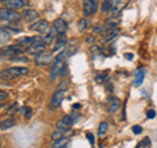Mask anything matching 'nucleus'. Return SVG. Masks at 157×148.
I'll return each mask as SVG.
<instances>
[{
  "label": "nucleus",
  "mask_w": 157,
  "mask_h": 148,
  "mask_svg": "<svg viewBox=\"0 0 157 148\" xmlns=\"http://www.w3.org/2000/svg\"><path fill=\"white\" fill-rule=\"evenodd\" d=\"M126 6L127 0H104L101 9L104 13H110V17H118Z\"/></svg>",
  "instance_id": "obj_1"
},
{
  "label": "nucleus",
  "mask_w": 157,
  "mask_h": 148,
  "mask_svg": "<svg viewBox=\"0 0 157 148\" xmlns=\"http://www.w3.org/2000/svg\"><path fill=\"white\" fill-rule=\"evenodd\" d=\"M29 73V70L26 67H9L7 70L2 71L0 73V77L4 79V80H14L20 76H25Z\"/></svg>",
  "instance_id": "obj_2"
},
{
  "label": "nucleus",
  "mask_w": 157,
  "mask_h": 148,
  "mask_svg": "<svg viewBox=\"0 0 157 148\" xmlns=\"http://www.w3.org/2000/svg\"><path fill=\"white\" fill-rule=\"evenodd\" d=\"M0 20L4 22H11V24H16L21 21V14L18 12L13 11V9H8V8H2L0 9Z\"/></svg>",
  "instance_id": "obj_3"
},
{
  "label": "nucleus",
  "mask_w": 157,
  "mask_h": 148,
  "mask_svg": "<svg viewBox=\"0 0 157 148\" xmlns=\"http://www.w3.org/2000/svg\"><path fill=\"white\" fill-rule=\"evenodd\" d=\"M77 50H78V47L76 45L75 39H72V41L68 43V46L64 49V50H63L62 53H59V55L56 56V59H58V60H66L67 58H70V56L73 55V54H76Z\"/></svg>",
  "instance_id": "obj_4"
},
{
  "label": "nucleus",
  "mask_w": 157,
  "mask_h": 148,
  "mask_svg": "<svg viewBox=\"0 0 157 148\" xmlns=\"http://www.w3.org/2000/svg\"><path fill=\"white\" fill-rule=\"evenodd\" d=\"M30 29L34 32H38L39 34H42V36H45V34H47L51 30V25L48 24V21H46V20H38V21L32 24Z\"/></svg>",
  "instance_id": "obj_5"
},
{
  "label": "nucleus",
  "mask_w": 157,
  "mask_h": 148,
  "mask_svg": "<svg viewBox=\"0 0 157 148\" xmlns=\"http://www.w3.org/2000/svg\"><path fill=\"white\" fill-rule=\"evenodd\" d=\"M24 51V47H21L20 45H9V46H6L2 50V55L3 56H7V58H14L17 54H21Z\"/></svg>",
  "instance_id": "obj_6"
},
{
  "label": "nucleus",
  "mask_w": 157,
  "mask_h": 148,
  "mask_svg": "<svg viewBox=\"0 0 157 148\" xmlns=\"http://www.w3.org/2000/svg\"><path fill=\"white\" fill-rule=\"evenodd\" d=\"M64 95H66V91H62V89H56L55 93L52 95V98H51V102H50V109L51 110H55L60 106V103L64 98Z\"/></svg>",
  "instance_id": "obj_7"
},
{
  "label": "nucleus",
  "mask_w": 157,
  "mask_h": 148,
  "mask_svg": "<svg viewBox=\"0 0 157 148\" xmlns=\"http://www.w3.org/2000/svg\"><path fill=\"white\" fill-rule=\"evenodd\" d=\"M51 58H52V53L50 51H42L41 54H38L34 58V63L37 66H45V64H48L51 62Z\"/></svg>",
  "instance_id": "obj_8"
},
{
  "label": "nucleus",
  "mask_w": 157,
  "mask_h": 148,
  "mask_svg": "<svg viewBox=\"0 0 157 148\" xmlns=\"http://www.w3.org/2000/svg\"><path fill=\"white\" fill-rule=\"evenodd\" d=\"M45 47H46V43L42 41V38L39 39V41L34 42L33 45H30L28 49H26V53L29 54H33V55H38V54H41L42 51H45Z\"/></svg>",
  "instance_id": "obj_9"
},
{
  "label": "nucleus",
  "mask_w": 157,
  "mask_h": 148,
  "mask_svg": "<svg viewBox=\"0 0 157 148\" xmlns=\"http://www.w3.org/2000/svg\"><path fill=\"white\" fill-rule=\"evenodd\" d=\"M98 3L97 0H84V14L85 16H92L97 12Z\"/></svg>",
  "instance_id": "obj_10"
},
{
  "label": "nucleus",
  "mask_w": 157,
  "mask_h": 148,
  "mask_svg": "<svg viewBox=\"0 0 157 148\" xmlns=\"http://www.w3.org/2000/svg\"><path fill=\"white\" fill-rule=\"evenodd\" d=\"M64 60H58L52 64V68H51V72H50V79H56L58 76H60V73L63 71V68H64Z\"/></svg>",
  "instance_id": "obj_11"
},
{
  "label": "nucleus",
  "mask_w": 157,
  "mask_h": 148,
  "mask_svg": "<svg viewBox=\"0 0 157 148\" xmlns=\"http://www.w3.org/2000/svg\"><path fill=\"white\" fill-rule=\"evenodd\" d=\"M145 73H147V70H145V68H143V67H139L135 71V79H134V87L135 88H139L141 84H143Z\"/></svg>",
  "instance_id": "obj_12"
},
{
  "label": "nucleus",
  "mask_w": 157,
  "mask_h": 148,
  "mask_svg": "<svg viewBox=\"0 0 157 148\" xmlns=\"http://www.w3.org/2000/svg\"><path fill=\"white\" fill-rule=\"evenodd\" d=\"M2 4L8 9L17 11V9L24 7V0H2Z\"/></svg>",
  "instance_id": "obj_13"
},
{
  "label": "nucleus",
  "mask_w": 157,
  "mask_h": 148,
  "mask_svg": "<svg viewBox=\"0 0 157 148\" xmlns=\"http://www.w3.org/2000/svg\"><path fill=\"white\" fill-rule=\"evenodd\" d=\"M52 28L55 29L56 34L63 36V34L66 33V30H67V22L64 21V20H62V18H56L55 21H54V24H52Z\"/></svg>",
  "instance_id": "obj_14"
},
{
  "label": "nucleus",
  "mask_w": 157,
  "mask_h": 148,
  "mask_svg": "<svg viewBox=\"0 0 157 148\" xmlns=\"http://www.w3.org/2000/svg\"><path fill=\"white\" fill-rule=\"evenodd\" d=\"M41 38H42V37H24V38L17 39L16 43H17V45H20L21 47H24V49H28L30 45H33L34 42L39 41Z\"/></svg>",
  "instance_id": "obj_15"
},
{
  "label": "nucleus",
  "mask_w": 157,
  "mask_h": 148,
  "mask_svg": "<svg viewBox=\"0 0 157 148\" xmlns=\"http://www.w3.org/2000/svg\"><path fill=\"white\" fill-rule=\"evenodd\" d=\"M72 125H73V122H72V118H71V115H64V117H63L60 121H59V122L56 123V129H62V130H70Z\"/></svg>",
  "instance_id": "obj_16"
},
{
  "label": "nucleus",
  "mask_w": 157,
  "mask_h": 148,
  "mask_svg": "<svg viewBox=\"0 0 157 148\" xmlns=\"http://www.w3.org/2000/svg\"><path fill=\"white\" fill-rule=\"evenodd\" d=\"M119 29L118 28H114V29H111V30H109L107 33H105V37L102 38V43H110V42H113L114 39L119 36Z\"/></svg>",
  "instance_id": "obj_17"
},
{
  "label": "nucleus",
  "mask_w": 157,
  "mask_h": 148,
  "mask_svg": "<svg viewBox=\"0 0 157 148\" xmlns=\"http://www.w3.org/2000/svg\"><path fill=\"white\" fill-rule=\"evenodd\" d=\"M118 21H119V17H111V18H107L106 21H105V24H104V26H102V29H104V34L107 33L109 30H111V29L117 28Z\"/></svg>",
  "instance_id": "obj_18"
},
{
  "label": "nucleus",
  "mask_w": 157,
  "mask_h": 148,
  "mask_svg": "<svg viewBox=\"0 0 157 148\" xmlns=\"http://www.w3.org/2000/svg\"><path fill=\"white\" fill-rule=\"evenodd\" d=\"M38 17H39V12H37L36 9H26V11H24V18L29 22L36 21Z\"/></svg>",
  "instance_id": "obj_19"
},
{
  "label": "nucleus",
  "mask_w": 157,
  "mask_h": 148,
  "mask_svg": "<svg viewBox=\"0 0 157 148\" xmlns=\"http://www.w3.org/2000/svg\"><path fill=\"white\" fill-rule=\"evenodd\" d=\"M121 107V100L117 97H110L109 98V111L110 113H115L119 110Z\"/></svg>",
  "instance_id": "obj_20"
},
{
  "label": "nucleus",
  "mask_w": 157,
  "mask_h": 148,
  "mask_svg": "<svg viewBox=\"0 0 157 148\" xmlns=\"http://www.w3.org/2000/svg\"><path fill=\"white\" fill-rule=\"evenodd\" d=\"M13 126H16V119L14 118H6V119L0 121V130H8Z\"/></svg>",
  "instance_id": "obj_21"
},
{
  "label": "nucleus",
  "mask_w": 157,
  "mask_h": 148,
  "mask_svg": "<svg viewBox=\"0 0 157 148\" xmlns=\"http://www.w3.org/2000/svg\"><path fill=\"white\" fill-rule=\"evenodd\" d=\"M68 146H70V139L68 138H62V139L54 142L51 148H68Z\"/></svg>",
  "instance_id": "obj_22"
},
{
  "label": "nucleus",
  "mask_w": 157,
  "mask_h": 148,
  "mask_svg": "<svg viewBox=\"0 0 157 148\" xmlns=\"http://www.w3.org/2000/svg\"><path fill=\"white\" fill-rule=\"evenodd\" d=\"M68 131L70 130H62V129H56L55 131L51 134V139L55 142V140H58V139H62V138H64V136H67V134H68Z\"/></svg>",
  "instance_id": "obj_23"
},
{
  "label": "nucleus",
  "mask_w": 157,
  "mask_h": 148,
  "mask_svg": "<svg viewBox=\"0 0 157 148\" xmlns=\"http://www.w3.org/2000/svg\"><path fill=\"white\" fill-rule=\"evenodd\" d=\"M66 42H67V39L63 37V36H60V38H58V41L55 42V45H54V49H52V53H56V51H59L60 49L63 47V46H66Z\"/></svg>",
  "instance_id": "obj_24"
},
{
  "label": "nucleus",
  "mask_w": 157,
  "mask_h": 148,
  "mask_svg": "<svg viewBox=\"0 0 157 148\" xmlns=\"http://www.w3.org/2000/svg\"><path fill=\"white\" fill-rule=\"evenodd\" d=\"M107 130H109V123L107 122H101L100 126H98V136H104Z\"/></svg>",
  "instance_id": "obj_25"
},
{
  "label": "nucleus",
  "mask_w": 157,
  "mask_h": 148,
  "mask_svg": "<svg viewBox=\"0 0 157 148\" xmlns=\"http://www.w3.org/2000/svg\"><path fill=\"white\" fill-rule=\"evenodd\" d=\"M18 109H20V105H18L17 102H14V103H12V105H9V106H8V109H7V114H8V115L16 114V113L18 111Z\"/></svg>",
  "instance_id": "obj_26"
},
{
  "label": "nucleus",
  "mask_w": 157,
  "mask_h": 148,
  "mask_svg": "<svg viewBox=\"0 0 157 148\" xmlns=\"http://www.w3.org/2000/svg\"><path fill=\"white\" fill-rule=\"evenodd\" d=\"M107 79H109V75H107L106 72L100 73V75L96 76V83H97V84H105V83L107 81Z\"/></svg>",
  "instance_id": "obj_27"
},
{
  "label": "nucleus",
  "mask_w": 157,
  "mask_h": 148,
  "mask_svg": "<svg viewBox=\"0 0 157 148\" xmlns=\"http://www.w3.org/2000/svg\"><path fill=\"white\" fill-rule=\"evenodd\" d=\"M152 147V144H151V139L148 136H145L143 140H141L139 144H137V147L136 148H151Z\"/></svg>",
  "instance_id": "obj_28"
},
{
  "label": "nucleus",
  "mask_w": 157,
  "mask_h": 148,
  "mask_svg": "<svg viewBox=\"0 0 157 148\" xmlns=\"http://www.w3.org/2000/svg\"><path fill=\"white\" fill-rule=\"evenodd\" d=\"M89 53H90V55H92L93 58H97V56H100L101 54H102V49H101L100 46H92Z\"/></svg>",
  "instance_id": "obj_29"
},
{
  "label": "nucleus",
  "mask_w": 157,
  "mask_h": 148,
  "mask_svg": "<svg viewBox=\"0 0 157 148\" xmlns=\"http://www.w3.org/2000/svg\"><path fill=\"white\" fill-rule=\"evenodd\" d=\"M9 34L7 30H4V29H0V43H6L9 41Z\"/></svg>",
  "instance_id": "obj_30"
},
{
  "label": "nucleus",
  "mask_w": 157,
  "mask_h": 148,
  "mask_svg": "<svg viewBox=\"0 0 157 148\" xmlns=\"http://www.w3.org/2000/svg\"><path fill=\"white\" fill-rule=\"evenodd\" d=\"M85 28H86V20H85V18L78 20V22H77V29H78V32H82Z\"/></svg>",
  "instance_id": "obj_31"
},
{
  "label": "nucleus",
  "mask_w": 157,
  "mask_h": 148,
  "mask_svg": "<svg viewBox=\"0 0 157 148\" xmlns=\"http://www.w3.org/2000/svg\"><path fill=\"white\" fill-rule=\"evenodd\" d=\"M24 110H25V111H24V117H25L26 119H30L32 115H33V110H32V107H25Z\"/></svg>",
  "instance_id": "obj_32"
},
{
  "label": "nucleus",
  "mask_w": 157,
  "mask_h": 148,
  "mask_svg": "<svg viewBox=\"0 0 157 148\" xmlns=\"http://www.w3.org/2000/svg\"><path fill=\"white\" fill-rule=\"evenodd\" d=\"M71 115V118H72V122H73V125H75V123L80 119L81 118V115H80V113H72V114H70Z\"/></svg>",
  "instance_id": "obj_33"
},
{
  "label": "nucleus",
  "mask_w": 157,
  "mask_h": 148,
  "mask_svg": "<svg viewBox=\"0 0 157 148\" xmlns=\"http://www.w3.org/2000/svg\"><path fill=\"white\" fill-rule=\"evenodd\" d=\"M141 131H143V129H141V126H132V132H134L135 135H139L141 134Z\"/></svg>",
  "instance_id": "obj_34"
},
{
  "label": "nucleus",
  "mask_w": 157,
  "mask_h": 148,
  "mask_svg": "<svg viewBox=\"0 0 157 148\" xmlns=\"http://www.w3.org/2000/svg\"><path fill=\"white\" fill-rule=\"evenodd\" d=\"M147 118H148V119H153V118H156V111L153 109H149L148 111H147Z\"/></svg>",
  "instance_id": "obj_35"
},
{
  "label": "nucleus",
  "mask_w": 157,
  "mask_h": 148,
  "mask_svg": "<svg viewBox=\"0 0 157 148\" xmlns=\"http://www.w3.org/2000/svg\"><path fill=\"white\" fill-rule=\"evenodd\" d=\"M86 139L89 140L90 146H94V136H93V134H90V132H88V134H86Z\"/></svg>",
  "instance_id": "obj_36"
},
{
  "label": "nucleus",
  "mask_w": 157,
  "mask_h": 148,
  "mask_svg": "<svg viewBox=\"0 0 157 148\" xmlns=\"http://www.w3.org/2000/svg\"><path fill=\"white\" fill-rule=\"evenodd\" d=\"M7 98H8V93H7V92H3V91H0V102L6 101Z\"/></svg>",
  "instance_id": "obj_37"
},
{
  "label": "nucleus",
  "mask_w": 157,
  "mask_h": 148,
  "mask_svg": "<svg viewBox=\"0 0 157 148\" xmlns=\"http://www.w3.org/2000/svg\"><path fill=\"white\" fill-rule=\"evenodd\" d=\"M68 85H70V84H68V81H63V83H62V85H59V88H58V89L66 91L67 88H68Z\"/></svg>",
  "instance_id": "obj_38"
},
{
  "label": "nucleus",
  "mask_w": 157,
  "mask_h": 148,
  "mask_svg": "<svg viewBox=\"0 0 157 148\" xmlns=\"http://www.w3.org/2000/svg\"><path fill=\"white\" fill-rule=\"evenodd\" d=\"M124 58L128 59V60H132V59H134V54H126Z\"/></svg>",
  "instance_id": "obj_39"
},
{
  "label": "nucleus",
  "mask_w": 157,
  "mask_h": 148,
  "mask_svg": "<svg viewBox=\"0 0 157 148\" xmlns=\"http://www.w3.org/2000/svg\"><path fill=\"white\" fill-rule=\"evenodd\" d=\"M80 107H81V105H80V103H73V109H80Z\"/></svg>",
  "instance_id": "obj_40"
},
{
  "label": "nucleus",
  "mask_w": 157,
  "mask_h": 148,
  "mask_svg": "<svg viewBox=\"0 0 157 148\" xmlns=\"http://www.w3.org/2000/svg\"><path fill=\"white\" fill-rule=\"evenodd\" d=\"M86 43H93V37H88L86 38Z\"/></svg>",
  "instance_id": "obj_41"
},
{
  "label": "nucleus",
  "mask_w": 157,
  "mask_h": 148,
  "mask_svg": "<svg viewBox=\"0 0 157 148\" xmlns=\"http://www.w3.org/2000/svg\"><path fill=\"white\" fill-rule=\"evenodd\" d=\"M2 107H3V105H2V102H0V109H2Z\"/></svg>",
  "instance_id": "obj_42"
},
{
  "label": "nucleus",
  "mask_w": 157,
  "mask_h": 148,
  "mask_svg": "<svg viewBox=\"0 0 157 148\" xmlns=\"http://www.w3.org/2000/svg\"><path fill=\"white\" fill-rule=\"evenodd\" d=\"M0 148H2V147H0Z\"/></svg>",
  "instance_id": "obj_43"
}]
</instances>
